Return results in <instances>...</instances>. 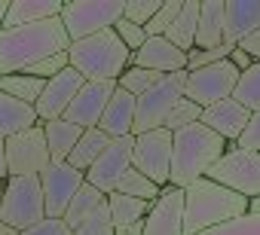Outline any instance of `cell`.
Returning <instances> with one entry per match:
<instances>
[{
	"instance_id": "d4e9b609",
	"label": "cell",
	"mask_w": 260,
	"mask_h": 235,
	"mask_svg": "<svg viewBox=\"0 0 260 235\" xmlns=\"http://www.w3.org/2000/svg\"><path fill=\"white\" fill-rule=\"evenodd\" d=\"M199 4L202 0H184L178 19L172 22V28L166 31V40L172 46H178L181 52H190L196 46V25H199Z\"/></svg>"
},
{
	"instance_id": "30bf717a",
	"label": "cell",
	"mask_w": 260,
	"mask_h": 235,
	"mask_svg": "<svg viewBox=\"0 0 260 235\" xmlns=\"http://www.w3.org/2000/svg\"><path fill=\"white\" fill-rule=\"evenodd\" d=\"M49 147L43 138V126H34L22 135L7 138V168L10 177H40L49 165Z\"/></svg>"
},
{
	"instance_id": "484cf974",
	"label": "cell",
	"mask_w": 260,
	"mask_h": 235,
	"mask_svg": "<svg viewBox=\"0 0 260 235\" xmlns=\"http://www.w3.org/2000/svg\"><path fill=\"white\" fill-rule=\"evenodd\" d=\"M107 144H110V138H107L101 129H86V132L80 135L77 147L71 150V156H68V165H71L74 171L86 174V171H89V168L98 162V156L107 150Z\"/></svg>"
},
{
	"instance_id": "83f0119b",
	"label": "cell",
	"mask_w": 260,
	"mask_h": 235,
	"mask_svg": "<svg viewBox=\"0 0 260 235\" xmlns=\"http://www.w3.org/2000/svg\"><path fill=\"white\" fill-rule=\"evenodd\" d=\"M104 199H107V195H104L101 189H95V186L83 183V186L77 189L74 202L68 205L64 217H61V220H64V226H68V229L74 232V229H77V226H80V223H83V220H86V217H89V214H92V211L98 208V205H104Z\"/></svg>"
},
{
	"instance_id": "7a4b0ae2",
	"label": "cell",
	"mask_w": 260,
	"mask_h": 235,
	"mask_svg": "<svg viewBox=\"0 0 260 235\" xmlns=\"http://www.w3.org/2000/svg\"><path fill=\"white\" fill-rule=\"evenodd\" d=\"M248 214V199L202 177L184 189V235L208 232L226 220Z\"/></svg>"
},
{
	"instance_id": "7dc6e473",
	"label": "cell",
	"mask_w": 260,
	"mask_h": 235,
	"mask_svg": "<svg viewBox=\"0 0 260 235\" xmlns=\"http://www.w3.org/2000/svg\"><path fill=\"white\" fill-rule=\"evenodd\" d=\"M7 10H10V0H0V28H4V19H7Z\"/></svg>"
},
{
	"instance_id": "836d02e7",
	"label": "cell",
	"mask_w": 260,
	"mask_h": 235,
	"mask_svg": "<svg viewBox=\"0 0 260 235\" xmlns=\"http://www.w3.org/2000/svg\"><path fill=\"white\" fill-rule=\"evenodd\" d=\"M71 235H116L113 220H110V211H107V199H104V205H98Z\"/></svg>"
},
{
	"instance_id": "1f68e13d",
	"label": "cell",
	"mask_w": 260,
	"mask_h": 235,
	"mask_svg": "<svg viewBox=\"0 0 260 235\" xmlns=\"http://www.w3.org/2000/svg\"><path fill=\"white\" fill-rule=\"evenodd\" d=\"M162 80V73H153V70H144V67H135V64H128L125 70H122V76L116 80V86L122 89V92H128L132 98H141L150 86H156Z\"/></svg>"
},
{
	"instance_id": "6da1fadb",
	"label": "cell",
	"mask_w": 260,
	"mask_h": 235,
	"mask_svg": "<svg viewBox=\"0 0 260 235\" xmlns=\"http://www.w3.org/2000/svg\"><path fill=\"white\" fill-rule=\"evenodd\" d=\"M68 49H71V40L58 16L37 25H25V28H0V76L22 73L37 61Z\"/></svg>"
},
{
	"instance_id": "d6a6232c",
	"label": "cell",
	"mask_w": 260,
	"mask_h": 235,
	"mask_svg": "<svg viewBox=\"0 0 260 235\" xmlns=\"http://www.w3.org/2000/svg\"><path fill=\"white\" fill-rule=\"evenodd\" d=\"M202 120V107H196L190 98H181L175 107H172V113H169V120H166V132H184V129H190V126H196Z\"/></svg>"
},
{
	"instance_id": "b9f144b4",
	"label": "cell",
	"mask_w": 260,
	"mask_h": 235,
	"mask_svg": "<svg viewBox=\"0 0 260 235\" xmlns=\"http://www.w3.org/2000/svg\"><path fill=\"white\" fill-rule=\"evenodd\" d=\"M19 235H71V229L64 226V220H40L37 226H31V229H25V232H19Z\"/></svg>"
},
{
	"instance_id": "f6af8a7d",
	"label": "cell",
	"mask_w": 260,
	"mask_h": 235,
	"mask_svg": "<svg viewBox=\"0 0 260 235\" xmlns=\"http://www.w3.org/2000/svg\"><path fill=\"white\" fill-rule=\"evenodd\" d=\"M0 180H10V168H7V141H0Z\"/></svg>"
},
{
	"instance_id": "4316f807",
	"label": "cell",
	"mask_w": 260,
	"mask_h": 235,
	"mask_svg": "<svg viewBox=\"0 0 260 235\" xmlns=\"http://www.w3.org/2000/svg\"><path fill=\"white\" fill-rule=\"evenodd\" d=\"M107 211H110L113 229H116V235H119L122 229H128L132 223H138V220H144V217H147L150 202H141V199H132V195L110 192V195H107Z\"/></svg>"
},
{
	"instance_id": "5b68a950",
	"label": "cell",
	"mask_w": 260,
	"mask_h": 235,
	"mask_svg": "<svg viewBox=\"0 0 260 235\" xmlns=\"http://www.w3.org/2000/svg\"><path fill=\"white\" fill-rule=\"evenodd\" d=\"M184 80H187V70L166 73L156 86H150L135 101V129H132V135H147V132H156V129L166 126L172 107L184 98Z\"/></svg>"
},
{
	"instance_id": "e0dca14e",
	"label": "cell",
	"mask_w": 260,
	"mask_h": 235,
	"mask_svg": "<svg viewBox=\"0 0 260 235\" xmlns=\"http://www.w3.org/2000/svg\"><path fill=\"white\" fill-rule=\"evenodd\" d=\"M248 120H251V113H248L242 104H236L233 98H226V101H217V104L205 107L199 123H202L208 132H214L220 141L236 144V141L242 138L245 126H248Z\"/></svg>"
},
{
	"instance_id": "8992f818",
	"label": "cell",
	"mask_w": 260,
	"mask_h": 235,
	"mask_svg": "<svg viewBox=\"0 0 260 235\" xmlns=\"http://www.w3.org/2000/svg\"><path fill=\"white\" fill-rule=\"evenodd\" d=\"M61 25L71 43L113 28L122 19V0H71L61 7Z\"/></svg>"
},
{
	"instance_id": "4dcf8cb0",
	"label": "cell",
	"mask_w": 260,
	"mask_h": 235,
	"mask_svg": "<svg viewBox=\"0 0 260 235\" xmlns=\"http://www.w3.org/2000/svg\"><path fill=\"white\" fill-rule=\"evenodd\" d=\"M116 192H119V195H132V199H141V202H153V199L162 192V186H156L153 180H147L141 171L128 168V171L122 174V180L116 183Z\"/></svg>"
},
{
	"instance_id": "603a6c76",
	"label": "cell",
	"mask_w": 260,
	"mask_h": 235,
	"mask_svg": "<svg viewBox=\"0 0 260 235\" xmlns=\"http://www.w3.org/2000/svg\"><path fill=\"white\" fill-rule=\"evenodd\" d=\"M223 4L226 0H202L199 4V25H196V46L193 49L223 46Z\"/></svg>"
},
{
	"instance_id": "bcb514c9",
	"label": "cell",
	"mask_w": 260,
	"mask_h": 235,
	"mask_svg": "<svg viewBox=\"0 0 260 235\" xmlns=\"http://www.w3.org/2000/svg\"><path fill=\"white\" fill-rule=\"evenodd\" d=\"M248 211H251V214H260V195L248 199Z\"/></svg>"
},
{
	"instance_id": "f35d334b",
	"label": "cell",
	"mask_w": 260,
	"mask_h": 235,
	"mask_svg": "<svg viewBox=\"0 0 260 235\" xmlns=\"http://www.w3.org/2000/svg\"><path fill=\"white\" fill-rule=\"evenodd\" d=\"M113 34L119 37V43H122L128 52H138V49L147 43V31H144L141 25H132V22H125V19H119V22L113 25Z\"/></svg>"
},
{
	"instance_id": "7bdbcfd3",
	"label": "cell",
	"mask_w": 260,
	"mask_h": 235,
	"mask_svg": "<svg viewBox=\"0 0 260 235\" xmlns=\"http://www.w3.org/2000/svg\"><path fill=\"white\" fill-rule=\"evenodd\" d=\"M239 49H242L245 55H251V61H260V28H257L254 34H248V37L239 43Z\"/></svg>"
},
{
	"instance_id": "f546056e",
	"label": "cell",
	"mask_w": 260,
	"mask_h": 235,
	"mask_svg": "<svg viewBox=\"0 0 260 235\" xmlns=\"http://www.w3.org/2000/svg\"><path fill=\"white\" fill-rule=\"evenodd\" d=\"M233 101L242 104L248 113H260V61H254L248 70L239 73V83L233 89Z\"/></svg>"
},
{
	"instance_id": "2e32d148",
	"label": "cell",
	"mask_w": 260,
	"mask_h": 235,
	"mask_svg": "<svg viewBox=\"0 0 260 235\" xmlns=\"http://www.w3.org/2000/svg\"><path fill=\"white\" fill-rule=\"evenodd\" d=\"M113 92H116V83H83V89L77 92V98L71 101V107L64 113V120L80 126L83 132L98 129L101 116H104V107H107Z\"/></svg>"
},
{
	"instance_id": "7c38bea8",
	"label": "cell",
	"mask_w": 260,
	"mask_h": 235,
	"mask_svg": "<svg viewBox=\"0 0 260 235\" xmlns=\"http://www.w3.org/2000/svg\"><path fill=\"white\" fill-rule=\"evenodd\" d=\"M86 183V174L74 171L68 162H49L46 171L40 174V189H43V208L49 220H61L68 205L74 202L77 189Z\"/></svg>"
},
{
	"instance_id": "681fc988",
	"label": "cell",
	"mask_w": 260,
	"mask_h": 235,
	"mask_svg": "<svg viewBox=\"0 0 260 235\" xmlns=\"http://www.w3.org/2000/svg\"><path fill=\"white\" fill-rule=\"evenodd\" d=\"M4 189H7V180H0V208H4Z\"/></svg>"
},
{
	"instance_id": "7402d4cb",
	"label": "cell",
	"mask_w": 260,
	"mask_h": 235,
	"mask_svg": "<svg viewBox=\"0 0 260 235\" xmlns=\"http://www.w3.org/2000/svg\"><path fill=\"white\" fill-rule=\"evenodd\" d=\"M34 126H40L37 110L31 104H25V101H16V98L0 92V141H7L13 135H22V132L34 129Z\"/></svg>"
},
{
	"instance_id": "ac0fdd59",
	"label": "cell",
	"mask_w": 260,
	"mask_h": 235,
	"mask_svg": "<svg viewBox=\"0 0 260 235\" xmlns=\"http://www.w3.org/2000/svg\"><path fill=\"white\" fill-rule=\"evenodd\" d=\"M132 64L166 76V73L187 70V52H181L178 46H172L166 37H147V43L138 52H132Z\"/></svg>"
},
{
	"instance_id": "ba28073f",
	"label": "cell",
	"mask_w": 260,
	"mask_h": 235,
	"mask_svg": "<svg viewBox=\"0 0 260 235\" xmlns=\"http://www.w3.org/2000/svg\"><path fill=\"white\" fill-rule=\"evenodd\" d=\"M205 177L245 195V199H254V195H260V153L239 150L236 144H226V153L211 165V171Z\"/></svg>"
},
{
	"instance_id": "8fae6325",
	"label": "cell",
	"mask_w": 260,
	"mask_h": 235,
	"mask_svg": "<svg viewBox=\"0 0 260 235\" xmlns=\"http://www.w3.org/2000/svg\"><path fill=\"white\" fill-rule=\"evenodd\" d=\"M132 168L141 171L156 186H169V171H172V132L156 129V132H147V135H135Z\"/></svg>"
},
{
	"instance_id": "8d00e7d4",
	"label": "cell",
	"mask_w": 260,
	"mask_h": 235,
	"mask_svg": "<svg viewBox=\"0 0 260 235\" xmlns=\"http://www.w3.org/2000/svg\"><path fill=\"white\" fill-rule=\"evenodd\" d=\"M159 7H162V0H125L122 4V19L132 22V25L147 28V22L156 16Z\"/></svg>"
},
{
	"instance_id": "277c9868",
	"label": "cell",
	"mask_w": 260,
	"mask_h": 235,
	"mask_svg": "<svg viewBox=\"0 0 260 235\" xmlns=\"http://www.w3.org/2000/svg\"><path fill=\"white\" fill-rule=\"evenodd\" d=\"M68 64L86 80V83H116L122 70L132 64V52H128L113 28L92 34L86 40L71 43L68 49Z\"/></svg>"
},
{
	"instance_id": "9a60e30c",
	"label": "cell",
	"mask_w": 260,
	"mask_h": 235,
	"mask_svg": "<svg viewBox=\"0 0 260 235\" xmlns=\"http://www.w3.org/2000/svg\"><path fill=\"white\" fill-rule=\"evenodd\" d=\"M144 235H184V189L162 186L144 217Z\"/></svg>"
},
{
	"instance_id": "3957f363",
	"label": "cell",
	"mask_w": 260,
	"mask_h": 235,
	"mask_svg": "<svg viewBox=\"0 0 260 235\" xmlns=\"http://www.w3.org/2000/svg\"><path fill=\"white\" fill-rule=\"evenodd\" d=\"M226 153V141H220L214 132H208L202 123L175 132L172 135V171H169V186L187 189L190 183L202 180L211 165Z\"/></svg>"
},
{
	"instance_id": "d590c367",
	"label": "cell",
	"mask_w": 260,
	"mask_h": 235,
	"mask_svg": "<svg viewBox=\"0 0 260 235\" xmlns=\"http://www.w3.org/2000/svg\"><path fill=\"white\" fill-rule=\"evenodd\" d=\"M181 4L184 0H162V7L156 10V16L147 22V37H166V31L172 28V22L178 19V13H181Z\"/></svg>"
},
{
	"instance_id": "44dd1931",
	"label": "cell",
	"mask_w": 260,
	"mask_h": 235,
	"mask_svg": "<svg viewBox=\"0 0 260 235\" xmlns=\"http://www.w3.org/2000/svg\"><path fill=\"white\" fill-rule=\"evenodd\" d=\"M61 7H64L61 0H10L4 28H25V25L55 19V16H61Z\"/></svg>"
},
{
	"instance_id": "52a82bcc",
	"label": "cell",
	"mask_w": 260,
	"mask_h": 235,
	"mask_svg": "<svg viewBox=\"0 0 260 235\" xmlns=\"http://www.w3.org/2000/svg\"><path fill=\"white\" fill-rule=\"evenodd\" d=\"M0 220L10 223L16 232H25V229L37 226L40 220H46L40 177H10L7 180Z\"/></svg>"
},
{
	"instance_id": "d6986e66",
	"label": "cell",
	"mask_w": 260,
	"mask_h": 235,
	"mask_svg": "<svg viewBox=\"0 0 260 235\" xmlns=\"http://www.w3.org/2000/svg\"><path fill=\"white\" fill-rule=\"evenodd\" d=\"M260 28V0H226L223 4V43L239 46Z\"/></svg>"
},
{
	"instance_id": "ab89813d",
	"label": "cell",
	"mask_w": 260,
	"mask_h": 235,
	"mask_svg": "<svg viewBox=\"0 0 260 235\" xmlns=\"http://www.w3.org/2000/svg\"><path fill=\"white\" fill-rule=\"evenodd\" d=\"M68 67V52H58V55H49V58H43V61H37L34 67H28V70H22V73H31V76H37V80H52V76H58L61 70Z\"/></svg>"
},
{
	"instance_id": "5bb4252c",
	"label": "cell",
	"mask_w": 260,
	"mask_h": 235,
	"mask_svg": "<svg viewBox=\"0 0 260 235\" xmlns=\"http://www.w3.org/2000/svg\"><path fill=\"white\" fill-rule=\"evenodd\" d=\"M83 76L68 64L58 76H52V80H46V86H43V92H40V101L34 104V110H37V120L40 123H49V120H64V113H68V107H71V101L77 98V92L83 89Z\"/></svg>"
},
{
	"instance_id": "c3c4849f",
	"label": "cell",
	"mask_w": 260,
	"mask_h": 235,
	"mask_svg": "<svg viewBox=\"0 0 260 235\" xmlns=\"http://www.w3.org/2000/svg\"><path fill=\"white\" fill-rule=\"evenodd\" d=\"M0 235H19V232H16L10 223H4V220H0Z\"/></svg>"
},
{
	"instance_id": "74e56055",
	"label": "cell",
	"mask_w": 260,
	"mask_h": 235,
	"mask_svg": "<svg viewBox=\"0 0 260 235\" xmlns=\"http://www.w3.org/2000/svg\"><path fill=\"white\" fill-rule=\"evenodd\" d=\"M230 49L233 46H214V49H190L187 52V70H199V67H208V64H217V61H226L230 58Z\"/></svg>"
},
{
	"instance_id": "9c48e42d",
	"label": "cell",
	"mask_w": 260,
	"mask_h": 235,
	"mask_svg": "<svg viewBox=\"0 0 260 235\" xmlns=\"http://www.w3.org/2000/svg\"><path fill=\"white\" fill-rule=\"evenodd\" d=\"M239 83V70L226 61H217V64H208V67H199V70H187V80H184V98H190L196 107H211L217 101H226L233 98V89Z\"/></svg>"
},
{
	"instance_id": "ffe728a7",
	"label": "cell",
	"mask_w": 260,
	"mask_h": 235,
	"mask_svg": "<svg viewBox=\"0 0 260 235\" xmlns=\"http://www.w3.org/2000/svg\"><path fill=\"white\" fill-rule=\"evenodd\" d=\"M135 101L138 98H132L128 92H122L119 86H116V92L110 95V101H107V107H104V116H101V123H98V129L113 141V138H125V135H132V129H135Z\"/></svg>"
},
{
	"instance_id": "f1b7e54d",
	"label": "cell",
	"mask_w": 260,
	"mask_h": 235,
	"mask_svg": "<svg viewBox=\"0 0 260 235\" xmlns=\"http://www.w3.org/2000/svg\"><path fill=\"white\" fill-rule=\"evenodd\" d=\"M43 80L31 76V73H7V76H0V92L16 98V101H25V104H37L40 101V92H43Z\"/></svg>"
},
{
	"instance_id": "4fadbf2b",
	"label": "cell",
	"mask_w": 260,
	"mask_h": 235,
	"mask_svg": "<svg viewBox=\"0 0 260 235\" xmlns=\"http://www.w3.org/2000/svg\"><path fill=\"white\" fill-rule=\"evenodd\" d=\"M132 147H135V135L113 138L107 144V150L98 156V162L86 171V183L101 189L104 195L116 192V183L122 180V174L128 168H132Z\"/></svg>"
},
{
	"instance_id": "60d3db41",
	"label": "cell",
	"mask_w": 260,
	"mask_h": 235,
	"mask_svg": "<svg viewBox=\"0 0 260 235\" xmlns=\"http://www.w3.org/2000/svg\"><path fill=\"white\" fill-rule=\"evenodd\" d=\"M239 150H251V153H260V113H251V120L242 132V138L236 141Z\"/></svg>"
},
{
	"instance_id": "e575fe53",
	"label": "cell",
	"mask_w": 260,
	"mask_h": 235,
	"mask_svg": "<svg viewBox=\"0 0 260 235\" xmlns=\"http://www.w3.org/2000/svg\"><path fill=\"white\" fill-rule=\"evenodd\" d=\"M199 235H260V214H242L236 220H226L208 232H199Z\"/></svg>"
},
{
	"instance_id": "ee69618b",
	"label": "cell",
	"mask_w": 260,
	"mask_h": 235,
	"mask_svg": "<svg viewBox=\"0 0 260 235\" xmlns=\"http://www.w3.org/2000/svg\"><path fill=\"white\" fill-rule=\"evenodd\" d=\"M230 64H233V67H236V70L242 73V70H248V67H251L254 61H251V55H245V52H242L239 46H233V49H230Z\"/></svg>"
},
{
	"instance_id": "cb8c5ba5",
	"label": "cell",
	"mask_w": 260,
	"mask_h": 235,
	"mask_svg": "<svg viewBox=\"0 0 260 235\" xmlns=\"http://www.w3.org/2000/svg\"><path fill=\"white\" fill-rule=\"evenodd\" d=\"M43 126V138H46V147H49V159L52 162H68L71 150L77 147L83 129L68 123V120H49V123H40Z\"/></svg>"
}]
</instances>
